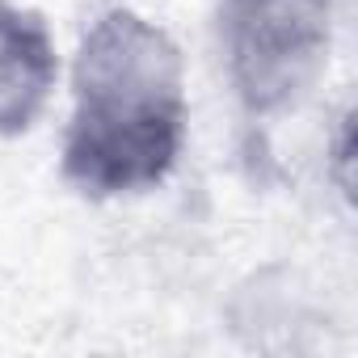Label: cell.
<instances>
[{
  "mask_svg": "<svg viewBox=\"0 0 358 358\" xmlns=\"http://www.w3.org/2000/svg\"><path fill=\"white\" fill-rule=\"evenodd\" d=\"M186 148V64L164 26L135 9L93 17L72 64L64 182L85 199L148 194Z\"/></svg>",
  "mask_w": 358,
  "mask_h": 358,
  "instance_id": "cell-1",
  "label": "cell"
},
{
  "mask_svg": "<svg viewBox=\"0 0 358 358\" xmlns=\"http://www.w3.org/2000/svg\"><path fill=\"white\" fill-rule=\"evenodd\" d=\"M55 76L59 59L47 22L0 0V135H22L38 122Z\"/></svg>",
  "mask_w": 358,
  "mask_h": 358,
  "instance_id": "cell-3",
  "label": "cell"
},
{
  "mask_svg": "<svg viewBox=\"0 0 358 358\" xmlns=\"http://www.w3.org/2000/svg\"><path fill=\"white\" fill-rule=\"evenodd\" d=\"M337 0H220V47L249 118L291 110L320 76Z\"/></svg>",
  "mask_w": 358,
  "mask_h": 358,
  "instance_id": "cell-2",
  "label": "cell"
}]
</instances>
